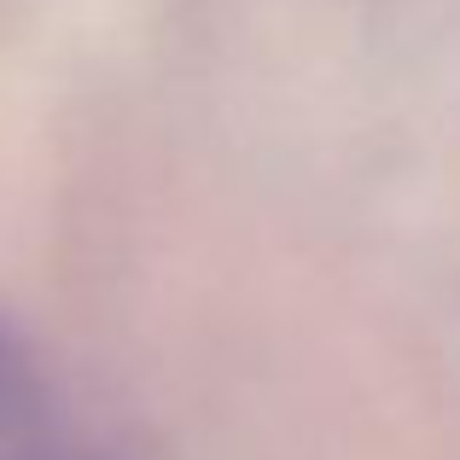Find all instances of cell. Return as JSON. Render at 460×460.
Masks as SVG:
<instances>
[{
  "label": "cell",
  "instance_id": "6da1fadb",
  "mask_svg": "<svg viewBox=\"0 0 460 460\" xmlns=\"http://www.w3.org/2000/svg\"><path fill=\"white\" fill-rule=\"evenodd\" d=\"M0 460H111L76 426L53 373L0 321Z\"/></svg>",
  "mask_w": 460,
  "mask_h": 460
}]
</instances>
